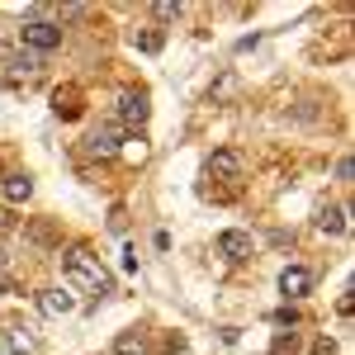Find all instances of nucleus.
Segmentation results:
<instances>
[{"label":"nucleus","mask_w":355,"mask_h":355,"mask_svg":"<svg viewBox=\"0 0 355 355\" xmlns=\"http://www.w3.org/2000/svg\"><path fill=\"white\" fill-rule=\"evenodd\" d=\"M119 128H114V123H105V128H95V133L85 137V152H90V157H114V152H119Z\"/></svg>","instance_id":"nucleus-7"},{"label":"nucleus","mask_w":355,"mask_h":355,"mask_svg":"<svg viewBox=\"0 0 355 355\" xmlns=\"http://www.w3.org/2000/svg\"><path fill=\"white\" fill-rule=\"evenodd\" d=\"M53 110L62 114V119H76V114H81V105H76V95H71V90H67V95L57 90V95H53Z\"/></svg>","instance_id":"nucleus-13"},{"label":"nucleus","mask_w":355,"mask_h":355,"mask_svg":"<svg viewBox=\"0 0 355 355\" xmlns=\"http://www.w3.org/2000/svg\"><path fill=\"white\" fill-rule=\"evenodd\" d=\"M147 114H152V105H147L142 90H123V95H119V119H123V128H142Z\"/></svg>","instance_id":"nucleus-4"},{"label":"nucleus","mask_w":355,"mask_h":355,"mask_svg":"<svg viewBox=\"0 0 355 355\" xmlns=\"http://www.w3.org/2000/svg\"><path fill=\"white\" fill-rule=\"evenodd\" d=\"M318 227H322V232H331V237H341V232H346V209H336V204L318 209Z\"/></svg>","instance_id":"nucleus-11"},{"label":"nucleus","mask_w":355,"mask_h":355,"mask_svg":"<svg viewBox=\"0 0 355 355\" xmlns=\"http://www.w3.org/2000/svg\"><path fill=\"white\" fill-rule=\"evenodd\" d=\"M114 351H119V355H142V351H147V331H123V336H119V341H114Z\"/></svg>","instance_id":"nucleus-12"},{"label":"nucleus","mask_w":355,"mask_h":355,"mask_svg":"<svg viewBox=\"0 0 355 355\" xmlns=\"http://www.w3.org/2000/svg\"><path fill=\"white\" fill-rule=\"evenodd\" d=\"M209 95H214V100H227V95H237V76H232V71H227V76H223V81L214 85V90H209Z\"/></svg>","instance_id":"nucleus-14"},{"label":"nucleus","mask_w":355,"mask_h":355,"mask_svg":"<svg viewBox=\"0 0 355 355\" xmlns=\"http://www.w3.org/2000/svg\"><path fill=\"white\" fill-rule=\"evenodd\" d=\"M0 190H5L10 204H24L28 194H33V180H28V175H5V180H0Z\"/></svg>","instance_id":"nucleus-10"},{"label":"nucleus","mask_w":355,"mask_h":355,"mask_svg":"<svg viewBox=\"0 0 355 355\" xmlns=\"http://www.w3.org/2000/svg\"><path fill=\"white\" fill-rule=\"evenodd\" d=\"M204 175H209V180H237V175H242V152H232V147L214 152V157L204 162Z\"/></svg>","instance_id":"nucleus-3"},{"label":"nucleus","mask_w":355,"mask_h":355,"mask_svg":"<svg viewBox=\"0 0 355 355\" xmlns=\"http://www.w3.org/2000/svg\"><path fill=\"white\" fill-rule=\"evenodd\" d=\"M5 232H15V218H10V214L0 209V237H5Z\"/></svg>","instance_id":"nucleus-21"},{"label":"nucleus","mask_w":355,"mask_h":355,"mask_svg":"<svg viewBox=\"0 0 355 355\" xmlns=\"http://www.w3.org/2000/svg\"><path fill=\"white\" fill-rule=\"evenodd\" d=\"M308 289H313V270L308 266H284L279 270V294L284 299H303Z\"/></svg>","instance_id":"nucleus-5"},{"label":"nucleus","mask_w":355,"mask_h":355,"mask_svg":"<svg viewBox=\"0 0 355 355\" xmlns=\"http://www.w3.org/2000/svg\"><path fill=\"white\" fill-rule=\"evenodd\" d=\"M38 308H43L48 318H67V313L76 308V299H71L67 289H43V294H38Z\"/></svg>","instance_id":"nucleus-9"},{"label":"nucleus","mask_w":355,"mask_h":355,"mask_svg":"<svg viewBox=\"0 0 355 355\" xmlns=\"http://www.w3.org/2000/svg\"><path fill=\"white\" fill-rule=\"evenodd\" d=\"M336 180H341V185H351V157H341V162H336Z\"/></svg>","instance_id":"nucleus-20"},{"label":"nucleus","mask_w":355,"mask_h":355,"mask_svg":"<svg viewBox=\"0 0 355 355\" xmlns=\"http://www.w3.org/2000/svg\"><path fill=\"white\" fill-rule=\"evenodd\" d=\"M137 43H142V53H157V48H162V33H142Z\"/></svg>","instance_id":"nucleus-19"},{"label":"nucleus","mask_w":355,"mask_h":355,"mask_svg":"<svg viewBox=\"0 0 355 355\" xmlns=\"http://www.w3.org/2000/svg\"><path fill=\"white\" fill-rule=\"evenodd\" d=\"M294 322H299L294 308H275V327H294Z\"/></svg>","instance_id":"nucleus-17"},{"label":"nucleus","mask_w":355,"mask_h":355,"mask_svg":"<svg viewBox=\"0 0 355 355\" xmlns=\"http://www.w3.org/2000/svg\"><path fill=\"white\" fill-rule=\"evenodd\" d=\"M62 270H67V279L76 284V289H90V294H114V279H110V270L85 251V246H71L67 256H62Z\"/></svg>","instance_id":"nucleus-1"},{"label":"nucleus","mask_w":355,"mask_h":355,"mask_svg":"<svg viewBox=\"0 0 355 355\" xmlns=\"http://www.w3.org/2000/svg\"><path fill=\"white\" fill-rule=\"evenodd\" d=\"M19 43H24L28 53H53L57 43H62V24H53V19H24Z\"/></svg>","instance_id":"nucleus-2"},{"label":"nucleus","mask_w":355,"mask_h":355,"mask_svg":"<svg viewBox=\"0 0 355 355\" xmlns=\"http://www.w3.org/2000/svg\"><path fill=\"white\" fill-rule=\"evenodd\" d=\"M294 351H299V336H294V331H289V336H279V341L270 346V355H294Z\"/></svg>","instance_id":"nucleus-15"},{"label":"nucleus","mask_w":355,"mask_h":355,"mask_svg":"<svg viewBox=\"0 0 355 355\" xmlns=\"http://www.w3.org/2000/svg\"><path fill=\"white\" fill-rule=\"evenodd\" d=\"M5 355H38V331L33 327H10L5 331Z\"/></svg>","instance_id":"nucleus-8"},{"label":"nucleus","mask_w":355,"mask_h":355,"mask_svg":"<svg viewBox=\"0 0 355 355\" xmlns=\"http://www.w3.org/2000/svg\"><path fill=\"white\" fill-rule=\"evenodd\" d=\"M0 355H5V351H0Z\"/></svg>","instance_id":"nucleus-22"},{"label":"nucleus","mask_w":355,"mask_h":355,"mask_svg":"<svg viewBox=\"0 0 355 355\" xmlns=\"http://www.w3.org/2000/svg\"><path fill=\"white\" fill-rule=\"evenodd\" d=\"M152 10H157V15H162V19H180V5H175V0H157V5H152Z\"/></svg>","instance_id":"nucleus-16"},{"label":"nucleus","mask_w":355,"mask_h":355,"mask_svg":"<svg viewBox=\"0 0 355 355\" xmlns=\"http://www.w3.org/2000/svg\"><path fill=\"white\" fill-rule=\"evenodd\" d=\"M313 355H336V341H331V336H318V341H313Z\"/></svg>","instance_id":"nucleus-18"},{"label":"nucleus","mask_w":355,"mask_h":355,"mask_svg":"<svg viewBox=\"0 0 355 355\" xmlns=\"http://www.w3.org/2000/svg\"><path fill=\"white\" fill-rule=\"evenodd\" d=\"M218 251L227 256V261H232V266H242V261H251V251H256V242H251L246 232H237V227H227V232L218 237Z\"/></svg>","instance_id":"nucleus-6"}]
</instances>
